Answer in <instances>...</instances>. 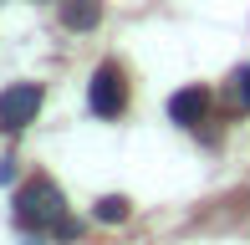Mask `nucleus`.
Instances as JSON below:
<instances>
[{
	"label": "nucleus",
	"mask_w": 250,
	"mask_h": 245,
	"mask_svg": "<svg viewBox=\"0 0 250 245\" xmlns=\"http://www.w3.org/2000/svg\"><path fill=\"white\" fill-rule=\"evenodd\" d=\"M87 102H92L97 118H118L128 107V77H123L118 61H102L92 72V87H87Z\"/></svg>",
	"instance_id": "2"
},
{
	"label": "nucleus",
	"mask_w": 250,
	"mask_h": 245,
	"mask_svg": "<svg viewBox=\"0 0 250 245\" xmlns=\"http://www.w3.org/2000/svg\"><path fill=\"white\" fill-rule=\"evenodd\" d=\"M62 215H66V209H62V189H56L51 179H41V174H36L31 184L16 189V220H21L26 230H36V235H41V230H56V220H62Z\"/></svg>",
	"instance_id": "1"
},
{
	"label": "nucleus",
	"mask_w": 250,
	"mask_h": 245,
	"mask_svg": "<svg viewBox=\"0 0 250 245\" xmlns=\"http://www.w3.org/2000/svg\"><path fill=\"white\" fill-rule=\"evenodd\" d=\"M36 107H41V87L36 82H10L0 92V128L21 133L26 122H36Z\"/></svg>",
	"instance_id": "3"
},
{
	"label": "nucleus",
	"mask_w": 250,
	"mask_h": 245,
	"mask_svg": "<svg viewBox=\"0 0 250 245\" xmlns=\"http://www.w3.org/2000/svg\"><path fill=\"white\" fill-rule=\"evenodd\" d=\"M102 20V0H66L62 5V26L66 31H92Z\"/></svg>",
	"instance_id": "5"
},
{
	"label": "nucleus",
	"mask_w": 250,
	"mask_h": 245,
	"mask_svg": "<svg viewBox=\"0 0 250 245\" xmlns=\"http://www.w3.org/2000/svg\"><path fill=\"white\" fill-rule=\"evenodd\" d=\"M51 235H56V240H62V245H72L77 235H82V225H77V220H72V215H62V220H56V230H51Z\"/></svg>",
	"instance_id": "8"
},
{
	"label": "nucleus",
	"mask_w": 250,
	"mask_h": 245,
	"mask_svg": "<svg viewBox=\"0 0 250 245\" xmlns=\"http://www.w3.org/2000/svg\"><path fill=\"white\" fill-rule=\"evenodd\" d=\"M230 102L250 113V66H240V72H230Z\"/></svg>",
	"instance_id": "7"
},
{
	"label": "nucleus",
	"mask_w": 250,
	"mask_h": 245,
	"mask_svg": "<svg viewBox=\"0 0 250 245\" xmlns=\"http://www.w3.org/2000/svg\"><path fill=\"white\" fill-rule=\"evenodd\" d=\"M10 179H16V163L5 159V163H0V184H10Z\"/></svg>",
	"instance_id": "9"
},
{
	"label": "nucleus",
	"mask_w": 250,
	"mask_h": 245,
	"mask_svg": "<svg viewBox=\"0 0 250 245\" xmlns=\"http://www.w3.org/2000/svg\"><path fill=\"white\" fill-rule=\"evenodd\" d=\"M92 215H97V225H123V220L133 215V204H128V199H123V194H102Z\"/></svg>",
	"instance_id": "6"
},
{
	"label": "nucleus",
	"mask_w": 250,
	"mask_h": 245,
	"mask_svg": "<svg viewBox=\"0 0 250 245\" xmlns=\"http://www.w3.org/2000/svg\"><path fill=\"white\" fill-rule=\"evenodd\" d=\"M204 113H209V92H204V87H179V92L168 97V118H174L179 128H194Z\"/></svg>",
	"instance_id": "4"
}]
</instances>
